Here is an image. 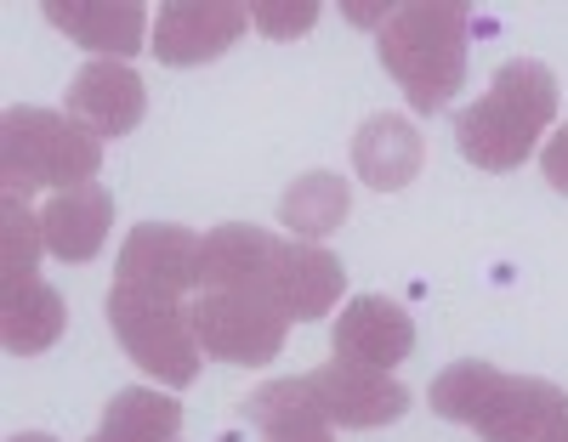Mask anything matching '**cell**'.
<instances>
[{
  "mask_svg": "<svg viewBox=\"0 0 568 442\" xmlns=\"http://www.w3.org/2000/svg\"><path fill=\"white\" fill-rule=\"evenodd\" d=\"M540 442H568V414H562V420H557V425H551V431H546Z\"/></svg>",
  "mask_w": 568,
  "mask_h": 442,
  "instance_id": "d4e9b609",
  "label": "cell"
},
{
  "mask_svg": "<svg viewBox=\"0 0 568 442\" xmlns=\"http://www.w3.org/2000/svg\"><path fill=\"white\" fill-rule=\"evenodd\" d=\"M63 114L80 120L98 142H103V136H125V131L142 125V114H149V91H142L136 69L98 58V63H85V69L69 80V109H63Z\"/></svg>",
  "mask_w": 568,
  "mask_h": 442,
  "instance_id": "8fae6325",
  "label": "cell"
},
{
  "mask_svg": "<svg viewBox=\"0 0 568 442\" xmlns=\"http://www.w3.org/2000/svg\"><path fill=\"white\" fill-rule=\"evenodd\" d=\"M45 12V23L52 29H63L74 45H85V52H98V58H109V63H125V58H136L142 45H149L154 34H149V7H136V0H52V7H40Z\"/></svg>",
  "mask_w": 568,
  "mask_h": 442,
  "instance_id": "5bb4252c",
  "label": "cell"
},
{
  "mask_svg": "<svg viewBox=\"0 0 568 442\" xmlns=\"http://www.w3.org/2000/svg\"><path fill=\"white\" fill-rule=\"evenodd\" d=\"M40 227H45V250L58 261L80 267L91 261L109 244V227H114V193L103 182H80V187H63L45 199L40 210Z\"/></svg>",
  "mask_w": 568,
  "mask_h": 442,
  "instance_id": "9a60e30c",
  "label": "cell"
},
{
  "mask_svg": "<svg viewBox=\"0 0 568 442\" xmlns=\"http://www.w3.org/2000/svg\"><path fill=\"white\" fill-rule=\"evenodd\" d=\"M347 210H353V187L336 171H307L284 187V199H278V222L291 227V238H307V244L336 233L347 222Z\"/></svg>",
  "mask_w": 568,
  "mask_h": 442,
  "instance_id": "ac0fdd59",
  "label": "cell"
},
{
  "mask_svg": "<svg viewBox=\"0 0 568 442\" xmlns=\"http://www.w3.org/2000/svg\"><path fill=\"white\" fill-rule=\"evenodd\" d=\"M267 442H336L329 425H284V431H267Z\"/></svg>",
  "mask_w": 568,
  "mask_h": 442,
  "instance_id": "603a6c76",
  "label": "cell"
},
{
  "mask_svg": "<svg viewBox=\"0 0 568 442\" xmlns=\"http://www.w3.org/2000/svg\"><path fill=\"white\" fill-rule=\"evenodd\" d=\"M12 442H58V436H52V431H18Z\"/></svg>",
  "mask_w": 568,
  "mask_h": 442,
  "instance_id": "484cf974",
  "label": "cell"
},
{
  "mask_svg": "<svg viewBox=\"0 0 568 442\" xmlns=\"http://www.w3.org/2000/svg\"><path fill=\"white\" fill-rule=\"evenodd\" d=\"M466 34L471 12L455 0H415V7H393L387 29L375 34V58L404 85L415 114H438L455 103L466 85Z\"/></svg>",
  "mask_w": 568,
  "mask_h": 442,
  "instance_id": "277c9868",
  "label": "cell"
},
{
  "mask_svg": "<svg viewBox=\"0 0 568 442\" xmlns=\"http://www.w3.org/2000/svg\"><path fill=\"white\" fill-rule=\"evenodd\" d=\"M187 323H194V340L200 352L216 358V363H233V369H262L284 352V318L273 301L262 295H233V289H200L187 301Z\"/></svg>",
  "mask_w": 568,
  "mask_h": 442,
  "instance_id": "52a82bcc",
  "label": "cell"
},
{
  "mask_svg": "<svg viewBox=\"0 0 568 442\" xmlns=\"http://www.w3.org/2000/svg\"><path fill=\"white\" fill-rule=\"evenodd\" d=\"M63 323H69L63 295L45 284L40 273L18 278V284H0V340H7L12 358H34L45 347H58Z\"/></svg>",
  "mask_w": 568,
  "mask_h": 442,
  "instance_id": "e0dca14e",
  "label": "cell"
},
{
  "mask_svg": "<svg viewBox=\"0 0 568 442\" xmlns=\"http://www.w3.org/2000/svg\"><path fill=\"white\" fill-rule=\"evenodd\" d=\"M251 23L267 34V40H296L318 23V7L313 0H302V7H273V0H256L251 7Z\"/></svg>",
  "mask_w": 568,
  "mask_h": 442,
  "instance_id": "44dd1931",
  "label": "cell"
},
{
  "mask_svg": "<svg viewBox=\"0 0 568 442\" xmlns=\"http://www.w3.org/2000/svg\"><path fill=\"white\" fill-rule=\"evenodd\" d=\"M329 352L393 374L415 352V318L398 301H387V295H353L336 318V329H329Z\"/></svg>",
  "mask_w": 568,
  "mask_h": 442,
  "instance_id": "30bf717a",
  "label": "cell"
},
{
  "mask_svg": "<svg viewBox=\"0 0 568 442\" xmlns=\"http://www.w3.org/2000/svg\"><path fill=\"white\" fill-rule=\"evenodd\" d=\"M426 165V136L415 131V120L404 114H369L353 136V171L375 187V193H398L420 176Z\"/></svg>",
  "mask_w": 568,
  "mask_h": 442,
  "instance_id": "2e32d148",
  "label": "cell"
},
{
  "mask_svg": "<svg viewBox=\"0 0 568 442\" xmlns=\"http://www.w3.org/2000/svg\"><path fill=\"white\" fill-rule=\"evenodd\" d=\"M540 171H546V182H551L557 193H568V125L540 147Z\"/></svg>",
  "mask_w": 568,
  "mask_h": 442,
  "instance_id": "7402d4cb",
  "label": "cell"
},
{
  "mask_svg": "<svg viewBox=\"0 0 568 442\" xmlns=\"http://www.w3.org/2000/svg\"><path fill=\"white\" fill-rule=\"evenodd\" d=\"M103 142L80 120L52 109H7L0 120V187L7 199H34V193H63L80 182H98Z\"/></svg>",
  "mask_w": 568,
  "mask_h": 442,
  "instance_id": "5b68a950",
  "label": "cell"
},
{
  "mask_svg": "<svg viewBox=\"0 0 568 442\" xmlns=\"http://www.w3.org/2000/svg\"><path fill=\"white\" fill-rule=\"evenodd\" d=\"M347 289V267L307 238H278V256L267 273V301L291 318V323H313L342 301Z\"/></svg>",
  "mask_w": 568,
  "mask_h": 442,
  "instance_id": "9c48e42d",
  "label": "cell"
},
{
  "mask_svg": "<svg viewBox=\"0 0 568 442\" xmlns=\"http://www.w3.org/2000/svg\"><path fill=\"white\" fill-rule=\"evenodd\" d=\"M109 329L114 340L125 347V358L142 369V374H154L160 386L182 391V386H194L200 380V340H194V323H187V301L182 295H165V289H149V284H125L114 278L109 289Z\"/></svg>",
  "mask_w": 568,
  "mask_h": 442,
  "instance_id": "8992f818",
  "label": "cell"
},
{
  "mask_svg": "<svg viewBox=\"0 0 568 442\" xmlns=\"http://www.w3.org/2000/svg\"><path fill=\"white\" fill-rule=\"evenodd\" d=\"M98 431L109 442H176L182 403L165 398V391H154V386H125V391H114V398H109Z\"/></svg>",
  "mask_w": 568,
  "mask_h": 442,
  "instance_id": "d6986e66",
  "label": "cell"
},
{
  "mask_svg": "<svg viewBox=\"0 0 568 442\" xmlns=\"http://www.w3.org/2000/svg\"><path fill=\"white\" fill-rule=\"evenodd\" d=\"M251 29V7L240 0H171L154 18V58L165 69H200L216 63L233 40H245Z\"/></svg>",
  "mask_w": 568,
  "mask_h": 442,
  "instance_id": "ba28073f",
  "label": "cell"
},
{
  "mask_svg": "<svg viewBox=\"0 0 568 442\" xmlns=\"http://www.w3.org/2000/svg\"><path fill=\"white\" fill-rule=\"evenodd\" d=\"M200 233H187L176 222H142L120 244V278L125 284H149L165 295H200Z\"/></svg>",
  "mask_w": 568,
  "mask_h": 442,
  "instance_id": "7c38bea8",
  "label": "cell"
},
{
  "mask_svg": "<svg viewBox=\"0 0 568 442\" xmlns=\"http://www.w3.org/2000/svg\"><path fill=\"white\" fill-rule=\"evenodd\" d=\"M347 18H358V23H382V29H387V18H393V12H375V7H347Z\"/></svg>",
  "mask_w": 568,
  "mask_h": 442,
  "instance_id": "cb8c5ba5",
  "label": "cell"
},
{
  "mask_svg": "<svg viewBox=\"0 0 568 442\" xmlns=\"http://www.w3.org/2000/svg\"><path fill=\"white\" fill-rule=\"evenodd\" d=\"M91 442H109V436H103V431H98V436H91Z\"/></svg>",
  "mask_w": 568,
  "mask_h": 442,
  "instance_id": "4316f807",
  "label": "cell"
},
{
  "mask_svg": "<svg viewBox=\"0 0 568 442\" xmlns=\"http://www.w3.org/2000/svg\"><path fill=\"white\" fill-rule=\"evenodd\" d=\"M278 256V233L251 222H222L200 244V289H233V295H262L267 301V273Z\"/></svg>",
  "mask_w": 568,
  "mask_h": 442,
  "instance_id": "4fadbf2b",
  "label": "cell"
},
{
  "mask_svg": "<svg viewBox=\"0 0 568 442\" xmlns=\"http://www.w3.org/2000/svg\"><path fill=\"white\" fill-rule=\"evenodd\" d=\"M551 120H557V74L535 58H511L495 69L478 103L455 114V147L466 165L500 176L535 154V142L540 131H551Z\"/></svg>",
  "mask_w": 568,
  "mask_h": 442,
  "instance_id": "3957f363",
  "label": "cell"
},
{
  "mask_svg": "<svg viewBox=\"0 0 568 442\" xmlns=\"http://www.w3.org/2000/svg\"><path fill=\"white\" fill-rule=\"evenodd\" d=\"M426 403L455 425H471L484 442H540L568 414V391L535 374H506L484 358H460L433 380Z\"/></svg>",
  "mask_w": 568,
  "mask_h": 442,
  "instance_id": "7a4b0ae2",
  "label": "cell"
},
{
  "mask_svg": "<svg viewBox=\"0 0 568 442\" xmlns=\"http://www.w3.org/2000/svg\"><path fill=\"white\" fill-rule=\"evenodd\" d=\"M40 250H45V227H40V216H34L23 199H7V205H0V284L34 278Z\"/></svg>",
  "mask_w": 568,
  "mask_h": 442,
  "instance_id": "ffe728a7",
  "label": "cell"
},
{
  "mask_svg": "<svg viewBox=\"0 0 568 442\" xmlns=\"http://www.w3.org/2000/svg\"><path fill=\"white\" fill-rule=\"evenodd\" d=\"M409 414V391L387 369H364V363H324L313 374L291 380H267L245 398V420L267 436L284 425H342V431H375Z\"/></svg>",
  "mask_w": 568,
  "mask_h": 442,
  "instance_id": "6da1fadb",
  "label": "cell"
}]
</instances>
